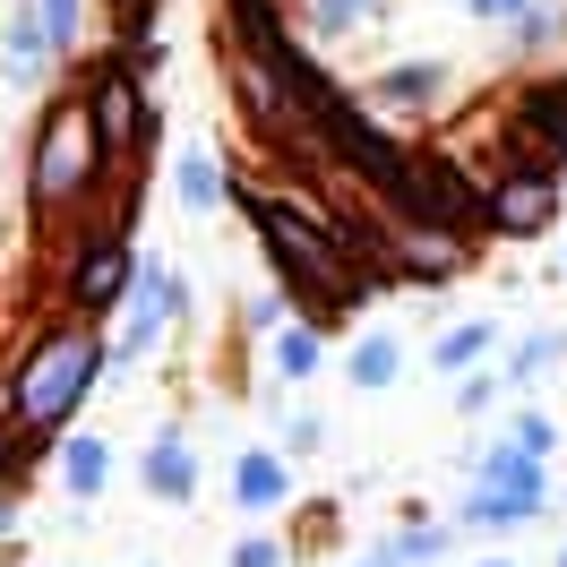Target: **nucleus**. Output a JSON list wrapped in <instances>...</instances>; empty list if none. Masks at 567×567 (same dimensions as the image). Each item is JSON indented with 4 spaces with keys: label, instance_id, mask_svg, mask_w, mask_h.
I'll return each instance as SVG.
<instances>
[{
    "label": "nucleus",
    "instance_id": "nucleus-1",
    "mask_svg": "<svg viewBox=\"0 0 567 567\" xmlns=\"http://www.w3.org/2000/svg\"><path fill=\"white\" fill-rule=\"evenodd\" d=\"M95 361H104V344L86 336V327H70V336H52L18 379H9V413H18V430H52L78 413V395L95 388Z\"/></svg>",
    "mask_w": 567,
    "mask_h": 567
},
{
    "label": "nucleus",
    "instance_id": "nucleus-2",
    "mask_svg": "<svg viewBox=\"0 0 567 567\" xmlns=\"http://www.w3.org/2000/svg\"><path fill=\"white\" fill-rule=\"evenodd\" d=\"M112 146L95 138V121H86V104L78 112H52V130H43L35 146V207H70V198H86V181H95V164H104Z\"/></svg>",
    "mask_w": 567,
    "mask_h": 567
},
{
    "label": "nucleus",
    "instance_id": "nucleus-3",
    "mask_svg": "<svg viewBox=\"0 0 567 567\" xmlns=\"http://www.w3.org/2000/svg\"><path fill=\"white\" fill-rule=\"evenodd\" d=\"M491 189V233H542L550 215H559V189H550V164H507L498 181H482Z\"/></svg>",
    "mask_w": 567,
    "mask_h": 567
},
{
    "label": "nucleus",
    "instance_id": "nucleus-4",
    "mask_svg": "<svg viewBox=\"0 0 567 567\" xmlns=\"http://www.w3.org/2000/svg\"><path fill=\"white\" fill-rule=\"evenodd\" d=\"M130 267H138V249L121 241V233H86V241H78V267H70V301L78 310H104L112 292H121V284H130Z\"/></svg>",
    "mask_w": 567,
    "mask_h": 567
},
{
    "label": "nucleus",
    "instance_id": "nucleus-5",
    "mask_svg": "<svg viewBox=\"0 0 567 567\" xmlns=\"http://www.w3.org/2000/svg\"><path fill=\"white\" fill-rule=\"evenodd\" d=\"M86 121H95V138H104L112 155H121L130 138H146V95H138V70H121V61H112V70L86 86Z\"/></svg>",
    "mask_w": 567,
    "mask_h": 567
},
{
    "label": "nucleus",
    "instance_id": "nucleus-6",
    "mask_svg": "<svg viewBox=\"0 0 567 567\" xmlns=\"http://www.w3.org/2000/svg\"><path fill=\"white\" fill-rule=\"evenodd\" d=\"M516 138H525L533 155L567 164V86H533L525 104H516Z\"/></svg>",
    "mask_w": 567,
    "mask_h": 567
},
{
    "label": "nucleus",
    "instance_id": "nucleus-7",
    "mask_svg": "<svg viewBox=\"0 0 567 567\" xmlns=\"http://www.w3.org/2000/svg\"><path fill=\"white\" fill-rule=\"evenodd\" d=\"M164 319H173V276L146 258V267H138V301H130V327H121V344H130V353H146V344L164 336Z\"/></svg>",
    "mask_w": 567,
    "mask_h": 567
},
{
    "label": "nucleus",
    "instance_id": "nucleus-8",
    "mask_svg": "<svg viewBox=\"0 0 567 567\" xmlns=\"http://www.w3.org/2000/svg\"><path fill=\"white\" fill-rule=\"evenodd\" d=\"M482 482H491V491H533V498H542V464H533L525 439H507V447L482 456Z\"/></svg>",
    "mask_w": 567,
    "mask_h": 567
},
{
    "label": "nucleus",
    "instance_id": "nucleus-9",
    "mask_svg": "<svg viewBox=\"0 0 567 567\" xmlns=\"http://www.w3.org/2000/svg\"><path fill=\"white\" fill-rule=\"evenodd\" d=\"M233 498H241V507H276L284 498V464L276 456H241L233 464Z\"/></svg>",
    "mask_w": 567,
    "mask_h": 567
},
{
    "label": "nucleus",
    "instance_id": "nucleus-10",
    "mask_svg": "<svg viewBox=\"0 0 567 567\" xmlns=\"http://www.w3.org/2000/svg\"><path fill=\"white\" fill-rule=\"evenodd\" d=\"M533 507H542L533 491H491V482H482V491L464 498V525H516V516H533Z\"/></svg>",
    "mask_w": 567,
    "mask_h": 567
},
{
    "label": "nucleus",
    "instance_id": "nucleus-11",
    "mask_svg": "<svg viewBox=\"0 0 567 567\" xmlns=\"http://www.w3.org/2000/svg\"><path fill=\"white\" fill-rule=\"evenodd\" d=\"M146 482H155L164 498H189V482H198V473H189V447H181V439H164V447L146 456Z\"/></svg>",
    "mask_w": 567,
    "mask_h": 567
},
{
    "label": "nucleus",
    "instance_id": "nucleus-12",
    "mask_svg": "<svg viewBox=\"0 0 567 567\" xmlns=\"http://www.w3.org/2000/svg\"><path fill=\"white\" fill-rule=\"evenodd\" d=\"M181 198H189L198 215L224 198V173H215V155H207V146H198V155H181Z\"/></svg>",
    "mask_w": 567,
    "mask_h": 567
},
{
    "label": "nucleus",
    "instance_id": "nucleus-13",
    "mask_svg": "<svg viewBox=\"0 0 567 567\" xmlns=\"http://www.w3.org/2000/svg\"><path fill=\"white\" fill-rule=\"evenodd\" d=\"M61 482H70L78 498H95V491H104V447H95V439H70V456H61Z\"/></svg>",
    "mask_w": 567,
    "mask_h": 567
},
{
    "label": "nucleus",
    "instance_id": "nucleus-14",
    "mask_svg": "<svg viewBox=\"0 0 567 567\" xmlns=\"http://www.w3.org/2000/svg\"><path fill=\"white\" fill-rule=\"evenodd\" d=\"M498 344V327L482 319V327H456V336H447V344H439V370H464V361H482Z\"/></svg>",
    "mask_w": 567,
    "mask_h": 567
},
{
    "label": "nucleus",
    "instance_id": "nucleus-15",
    "mask_svg": "<svg viewBox=\"0 0 567 567\" xmlns=\"http://www.w3.org/2000/svg\"><path fill=\"white\" fill-rule=\"evenodd\" d=\"M388 379H395V344H388V336H370V344L353 353V388H388Z\"/></svg>",
    "mask_w": 567,
    "mask_h": 567
},
{
    "label": "nucleus",
    "instance_id": "nucleus-16",
    "mask_svg": "<svg viewBox=\"0 0 567 567\" xmlns=\"http://www.w3.org/2000/svg\"><path fill=\"white\" fill-rule=\"evenodd\" d=\"M430 86H439V70H388V78H379V95H388V104H422Z\"/></svg>",
    "mask_w": 567,
    "mask_h": 567
},
{
    "label": "nucleus",
    "instance_id": "nucleus-17",
    "mask_svg": "<svg viewBox=\"0 0 567 567\" xmlns=\"http://www.w3.org/2000/svg\"><path fill=\"white\" fill-rule=\"evenodd\" d=\"M370 18V0H310V27L319 35H336V27H361Z\"/></svg>",
    "mask_w": 567,
    "mask_h": 567
},
{
    "label": "nucleus",
    "instance_id": "nucleus-18",
    "mask_svg": "<svg viewBox=\"0 0 567 567\" xmlns=\"http://www.w3.org/2000/svg\"><path fill=\"white\" fill-rule=\"evenodd\" d=\"M43 35H52V52H70L78 43V0H43Z\"/></svg>",
    "mask_w": 567,
    "mask_h": 567
},
{
    "label": "nucleus",
    "instance_id": "nucleus-19",
    "mask_svg": "<svg viewBox=\"0 0 567 567\" xmlns=\"http://www.w3.org/2000/svg\"><path fill=\"white\" fill-rule=\"evenodd\" d=\"M276 361L292 379H310V370H319V344H310V336H276Z\"/></svg>",
    "mask_w": 567,
    "mask_h": 567
},
{
    "label": "nucleus",
    "instance_id": "nucleus-20",
    "mask_svg": "<svg viewBox=\"0 0 567 567\" xmlns=\"http://www.w3.org/2000/svg\"><path fill=\"white\" fill-rule=\"evenodd\" d=\"M233 567H284V550H276V542H267V533H249L241 550H233Z\"/></svg>",
    "mask_w": 567,
    "mask_h": 567
},
{
    "label": "nucleus",
    "instance_id": "nucleus-21",
    "mask_svg": "<svg viewBox=\"0 0 567 567\" xmlns=\"http://www.w3.org/2000/svg\"><path fill=\"white\" fill-rule=\"evenodd\" d=\"M439 542H447V533H439V525H422V533H404V542H395V550H404V559L422 567V559H439Z\"/></svg>",
    "mask_w": 567,
    "mask_h": 567
},
{
    "label": "nucleus",
    "instance_id": "nucleus-22",
    "mask_svg": "<svg viewBox=\"0 0 567 567\" xmlns=\"http://www.w3.org/2000/svg\"><path fill=\"white\" fill-rule=\"evenodd\" d=\"M516 439H525L533 456H542V447H559V430H550V413H525V422H516Z\"/></svg>",
    "mask_w": 567,
    "mask_h": 567
},
{
    "label": "nucleus",
    "instance_id": "nucleus-23",
    "mask_svg": "<svg viewBox=\"0 0 567 567\" xmlns=\"http://www.w3.org/2000/svg\"><path fill=\"white\" fill-rule=\"evenodd\" d=\"M491 395H498V379H464V388H456V404H464V413H482Z\"/></svg>",
    "mask_w": 567,
    "mask_h": 567
},
{
    "label": "nucleus",
    "instance_id": "nucleus-24",
    "mask_svg": "<svg viewBox=\"0 0 567 567\" xmlns=\"http://www.w3.org/2000/svg\"><path fill=\"white\" fill-rule=\"evenodd\" d=\"M473 9H482V18H525L533 0H473Z\"/></svg>",
    "mask_w": 567,
    "mask_h": 567
},
{
    "label": "nucleus",
    "instance_id": "nucleus-25",
    "mask_svg": "<svg viewBox=\"0 0 567 567\" xmlns=\"http://www.w3.org/2000/svg\"><path fill=\"white\" fill-rule=\"evenodd\" d=\"M18 473V430H0V482Z\"/></svg>",
    "mask_w": 567,
    "mask_h": 567
},
{
    "label": "nucleus",
    "instance_id": "nucleus-26",
    "mask_svg": "<svg viewBox=\"0 0 567 567\" xmlns=\"http://www.w3.org/2000/svg\"><path fill=\"white\" fill-rule=\"evenodd\" d=\"M112 9H121V18H146V9H155V0H112Z\"/></svg>",
    "mask_w": 567,
    "mask_h": 567
},
{
    "label": "nucleus",
    "instance_id": "nucleus-27",
    "mask_svg": "<svg viewBox=\"0 0 567 567\" xmlns=\"http://www.w3.org/2000/svg\"><path fill=\"white\" fill-rule=\"evenodd\" d=\"M559 86H567V78H559Z\"/></svg>",
    "mask_w": 567,
    "mask_h": 567
},
{
    "label": "nucleus",
    "instance_id": "nucleus-28",
    "mask_svg": "<svg viewBox=\"0 0 567 567\" xmlns=\"http://www.w3.org/2000/svg\"><path fill=\"white\" fill-rule=\"evenodd\" d=\"M559 567H567V559H559Z\"/></svg>",
    "mask_w": 567,
    "mask_h": 567
},
{
    "label": "nucleus",
    "instance_id": "nucleus-29",
    "mask_svg": "<svg viewBox=\"0 0 567 567\" xmlns=\"http://www.w3.org/2000/svg\"><path fill=\"white\" fill-rule=\"evenodd\" d=\"M491 567H498V559H491Z\"/></svg>",
    "mask_w": 567,
    "mask_h": 567
}]
</instances>
